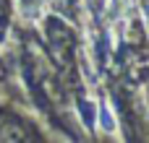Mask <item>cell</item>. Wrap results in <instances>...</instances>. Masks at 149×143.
<instances>
[{"label":"cell","mask_w":149,"mask_h":143,"mask_svg":"<svg viewBox=\"0 0 149 143\" xmlns=\"http://www.w3.org/2000/svg\"><path fill=\"white\" fill-rule=\"evenodd\" d=\"M100 125H102V130H115V117L107 107L100 109Z\"/></svg>","instance_id":"obj_1"}]
</instances>
